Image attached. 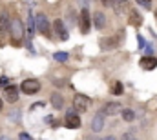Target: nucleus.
<instances>
[{"instance_id": "c85d7f7f", "label": "nucleus", "mask_w": 157, "mask_h": 140, "mask_svg": "<svg viewBox=\"0 0 157 140\" xmlns=\"http://www.w3.org/2000/svg\"><path fill=\"white\" fill-rule=\"evenodd\" d=\"M0 140H11L9 136H0Z\"/></svg>"}, {"instance_id": "f03ea898", "label": "nucleus", "mask_w": 157, "mask_h": 140, "mask_svg": "<svg viewBox=\"0 0 157 140\" xmlns=\"http://www.w3.org/2000/svg\"><path fill=\"white\" fill-rule=\"evenodd\" d=\"M88 106H90V98H88V96L77 93V95H75V98H73V111H77V113H84V111L88 109Z\"/></svg>"}, {"instance_id": "20e7f679", "label": "nucleus", "mask_w": 157, "mask_h": 140, "mask_svg": "<svg viewBox=\"0 0 157 140\" xmlns=\"http://www.w3.org/2000/svg\"><path fill=\"white\" fill-rule=\"evenodd\" d=\"M64 124H66V127H69V129L80 127V116L77 115V111L68 109V111H66V120H64Z\"/></svg>"}, {"instance_id": "9b49d317", "label": "nucleus", "mask_w": 157, "mask_h": 140, "mask_svg": "<svg viewBox=\"0 0 157 140\" xmlns=\"http://www.w3.org/2000/svg\"><path fill=\"white\" fill-rule=\"evenodd\" d=\"M53 27H55V31H57V35H59V38L60 40H68V29H66V26H64V22H62V20H55L53 22Z\"/></svg>"}, {"instance_id": "6e6552de", "label": "nucleus", "mask_w": 157, "mask_h": 140, "mask_svg": "<svg viewBox=\"0 0 157 140\" xmlns=\"http://www.w3.org/2000/svg\"><path fill=\"white\" fill-rule=\"evenodd\" d=\"M121 109H122V107H121V104H119V102H108V104H104V107L101 109V113H102L104 116H110V115L119 113Z\"/></svg>"}, {"instance_id": "412c9836", "label": "nucleus", "mask_w": 157, "mask_h": 140, "mask_svg": "<svg viewBox=\"0 0 157 140\" xmlns=\"http://www.w3.org/2000/svg\"><path fill=\"white\" fill-rule=\"evenodd\" d=\"M137 4L143 6L144 9H150V7H152V0H137Z\"/></svg>"}, {"instance_id": "7ed1b4c3", "label": "nucleus", "mask_w": 157, "mask_h": 140, "mask_svg": "<svg viewBox=\"0 0 157 140\" xmlns=\"http://www.w3.org/2000/svg\"><path fill=\"white\" fill-rule=\"evenodd\" d=\"M20 89H22V93H26V95H35V93L40 91V82L35 80V78H27V80L22 82Z\"/></svg>"}, {"instance_id": "f8f14e48", "label": "nucleus", "mask_w": 157, "mask_h": 140, "mask_svg": "<svg viewBox=\"0 0 157 140\" xmlns=\"http://www.w3.org/2000/svg\"><path fill=\"white\" fill-rule=\"evenodd\" d=\"M102 127H104V115L99 111L95 116H93V120H91V129H93V133H99Z\"/></svg>"}, {"instance_id": "7c9ffc66", "label": "nucleus", "mask_w": 157, "mask_h": 140, "mask_svg": "<svg viewBox=\"0 0 157 140\" xmlns=\"http://www.w3.org/2000/svg\"><path fill=\"white\" fill-rule=\"evenodd\" d=\"M155 20H157V13H155Z\"/></svg>"}, {"instance_id": "bb28decb", "label": "nucleus", "mask_w": 157, "mask_h": 140, "mask_svg": "<svg viewBox=\"0 0 157 140\" xmlns=\"http://www.w3.org/2000/svg\"><path fill=\"white\" fill-rule=\"evenodd\" d=\"M102 140H117V138H115L113 135H110V136H106V138H102Z\"/></svg>"}, {"instance_id": "4468645a", "label": "nucleus", "mask_w": 157, "mask_h": 140, "mask_svg": "<svg viewBox=\"0 0 157 140\" xmlns=\"http://www.w3.org/2000/svg\"><path fill=\"white\" fill-rule=\"evenodd\" d=\"M93 24H95L97 29H102L104 26H106V17H104V13L97 11L95 15H93Z\"/></svg>"}, {"instance_id": "a211bd4d", "label": "nucleus", "mask_w": 157, "mask_h": 140, "mask_svg": "<svg viewBox=\"0 0 157 140\" xmlns=\"http://www.w3.org/2000/svg\"><path fill=\"white\" fill-rule=\"evenodd\" d=\"M122 118L126 122H132V120H135V113L132 109H122Z\"/></svg>"}, {"instance_id": "6ab92c4d", "label": "nucleus", "mask_w": 157, "mask_h": 140, "mask_svg": "<svg viewBox=\"0 0 157 140\" xmlns=\"http://www.w3.org/2000/svg\"><path fill=\"white\" fill-rule=\"evenodd\" d=\"M122 91H124V89H122V84H121V82H115V84L111 85V93H113V95H122Z\"/></svg>"}, {"instance_id": "aec40b11", "label": "nucleus", "mask_w": 157, "mask_h": 140, "mask_svg": "<svg viewBox=\"0 0 157 140\" xmlns=\"http://www.w3.org/2000/svg\"><path fill=\"white\" fill-rule=\"evenodd\" d=\"M9 118H11V122H18L20 120V111H11L9 113Z\"/></svg>"}, {"instance_id": "423d86ee", "label": "nucleus", "mask_w": 157, "mask_h": 140, "mask_svg": "<svg viewBox=\"0 0 157 140\" xmlns=\"http://www.w3.org/2000/svg\"><path fill=\"white\" fill-rule=\"evenodd\" d=\"M79 22H80V31L86 35L88 31H90V26H91V17H90V13H88L86 7L80 11V20H79Z\"/></svg>"}, {"instance_id": "cd10ccee", "label": "nucleus", "mask_w": 157, "mask_h": 140, "mask_svg": "<svg viewBox=\"0 0 157 140\" xmlns=\"http://www.w3.org/2000/svg\"><path fill=\"white\" fill-rule=\"evenodd\" d=\"M86 140H99V138H95V136H86Z\"/></svg>"}, {"instance_id": "c756f323", "label": "nucleus", "mask_w": 157, "mask_h": 140, "mask_svg": "<svg viewBox=\"0 0 157 140\" xmlns=\"http://www.w3.org/2000/svg\"><path fill=\"white\" fill-rule=\"evenodd\" d=\"M2 106H4V104H2V98H0V109H2Z\"/></svg>"}, {"instance_id": "5701e85b", "label": "nucleus", "mask_w": 157, "mask_h": 140, "mask_svg": "<svg viewBox=\"0 0 157 140\" xmlns=\"http://www.w3.org/2000/svg\"><path fill=\"white\" fill-rule=\"evenodd\" d=\"M33 31H35V26H33V18L29 17V22H27V33H29V35H33Z\"/></svg>"}, {"instance_id": "393cba45", "label": "nucleus", "mask_w": 157, "mask_h": 140, "mask_svg": "<svg viewBox=\"0 0 157 140\" xmlns=\"http://www.w3.org/2000/svg\"><path fill=\"white\" fill-rule=\"evenodd\" d=\"M101 2L106 6V7H113L115 6V0H101Z\"/></svg>"}, {"instance_id": "2eb2a0df", "label": "nucleus", "mask_w": 157, "mask_h": 140, "mask_svg": "<svg viewBox=\"0 0 157 140\" xmlns=\"http://www.w3.org/2000/svg\"><path fill=\"white\" fill-rule=\"evenodd\" d=\"M51 104H53L55 109H62L64 107V98H62L60 93H51Z\"/></svg>"}, {"instance_id": "39448f33", "label": "nucleus", "mask_w": 157, "mask_h": 140, "mask_svg": "<svg viewBox=\"0 0 157 140\" xmlns=\"http://www.w3.org/2000/svg\"><path fill=\"white\" fill-rule=\"evenodd\" d=\"M35 24H37V29H38L44 37H49V22H48V17H46L44 13H38V15H37Z\"/></svg>"}, {"instance_id": "4be33fe9", "label": "nucleus", "mask_w": 157, "mask_h": 140, "mask_svg": "<svg viewBox=\"0 0 157 140\" xmlns=\"http://www.w3.org/2000/svg\"><path fill=\"white\" fill-rule=\"evenodd\" d=\"M121 140H135V136H133V131H126L122 136H121Z\"/></svg>"}, {"instance_id": "a878e982", "label": "nucleus", "mask_w": 157, "mask_h": 140, "mask_svg": "<svg viewBox=\"0 0 157 140\" xmlns=\"http://www.w3.org/2000/svg\"><path fill=\"white\" fill-rule=\"evenodd\" d=\"M20 140H31V136L26 135V133H20Z\"/></svg>"}, {"instance_id": "0eeeda50", "label": "nucleus", "mask_w": 157, "mask_h": 140, "mask_svg": "<svg viewBox=\"0 0 157 140\" xmlns=\"http://www.w3.org/2000/svg\"><path fill=\"white\" fill-rule=\"evenodd\" d=\"M99 46H101L102 51H111V49L117 47V38L115 37H104V38L99 40Z\"/></svg>"}, {"instance_id": "2f4dec72", "label": "nucleus", "mask_w": 157, "mask_h": 140, "mask_svg": "<svg viewBox=\"0 0 157 140\" xmlns=\"http://www.w3.org/2000/svg\"><path fill=\"white\" fill-rule=\"evenodd\" d=\"M121 2H126V0H121Z\"/></svg>"}, {"instance_id": "ddd939ff", "label": "nucleus", "mask_w": 157, "mask_h": 140, "mask_svg": "<svg viewBox=\"0 0 157 140\" xmlns=\"http://www.w3.org/2000/svg\"><path fill=\"white\" fill-rule=\"evenodd\" d=\"M6 100L11 102V104L18 100V89L15 88V85H7L6 88Z\"/></svg>"}, {"instance_id": "f3484780", "label": "nucleus", "mask_w": 157, "mask_h": 140, "mask_svg": "<svg viewBox=\"0 0 157 140\" xmlns=\"http://www.w3.org/2000/svg\"><path fill=\"white\" fill-rule=\"evenodd\" d=\"M68 57H69V55H68L66 51H57L55 55H53V58H55L57 62H66V60H68Z\"/></svg>"}, {"instance_id": "f257e3e1", "label": "nucleus", "mask_w": 157, "mask_h": 140, "mask_svg": "<svg viewBox=\"0 0 157 140\" xmlns=\"http://www.w3.org/2000/svg\"><path fill=\"white\" fill-rule=\"evenodd\" d=\"M9 29H11V38L15 44H18L20 40H22L24 37V26L22 22H20V18H13L11 20V24H9Z\"/></svg>"}, {"instance_id": "1a4fd4ad", "label": "nucleus", "mask_w": 157, "mask_h": 140, "mask_svg": "<svg viewBox=\"0 0 157 140\" xmlns=\"http://www.w3.org/2000/svg\"><path fill=\"white\" fill-rule=\"evenodd\" d=\"M128 22L133 26V27H141L143 26V17L137 9H130L128 11Z\"/></svg>"}, {"instance_id": "9d476101", "label": "nucleus", "mask_w": 157, "mask_h": 140, "mask_svg": "<svg viewBox=\"0 0 157 140\" xmlns=\"http://www.w3.org/2000/svg\"><path fill=\"white\" fill-rule=\"evenodd\" d=\"M139 66H141L143 69H146V71H152V69L157 67V58H155V57H143V58L139 60Z\"/></svg>"}, {"instance_id": "b1692460", "label": "nucleus", "mask_w": 157, "mask_h": 140, "mask_svg": "<svg viewBox=\"0 0 157 140\" xmlns=\"http://www.w3.org/2000/svg\"><path fill=\"white\" fill-rule=\"evenodd\" d=\"M137 40H139V47L144 49V47H146V40L143 38V35H137Z\"/></svg>"}, {"instance_id": "dca6fc26", "label": "nucleus", "mask_w": 157, "mask_h": 140, "mask_svg": "<svg viewBox=\"0 0 157 140\" xmlns=\"http://www.w3.org/2000/svg\"><path fill=\"white\" fill-rule=\"evenodd\" d=\"M9 20H7V15L4 13L2 17H0V31H6V29H9Z\"/></svg>"}]
</instances>
